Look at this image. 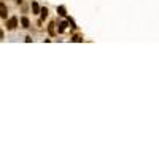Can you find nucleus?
Returning <instances> with one entry per match:
<instances>
[{
  "label": "nucleus",
  "instance_id": "f257e3e1",
  "mask_svg": "<svg viewBox=\"0 0 159 159\" xmlns=\"http://www.w3.org/2000/svg\"><path fill=\"white\" fill-rule=\"evenodd\" d=\"M16 26H18V18H10L7 22V29L8 30H13V29H16Z\"/></svg>",
  "mask_w": 159,
  "mask_h": 159
},
{
  "label": "nucleus",
  "instance_id": "f03ea898",
  "mask_svg": "<svg viewBox=\"0 0 159 159\" xmlns=\"http://www.w3.org/2000/svg\"><path fill=\"white\" fill-rule=\"evenodd\" d=\"M0 16L3 18V19L7 18V7H5V3H3V2L0 3Z\"/></svg>",
  "mask_w": 159,
  "mask_h": 159
},
{
  "label": "nucleus",
  "instance_id": "7ed1b4c3",
  "mask_svg": "<svg viewBox=\"0 0 159 159\" xmlns=\"http://www.w3.org/2000/svg\"><path fill=\"white\" fill-rule=\"evenodd\" d=\"M57 14H59V16H65V14H67L65 7H62V5H61V7H57Z\"/></svg>",
  "mask_w": 159,
  "mask_h": 159
},
{
  "label": "nucleus",
  "instance_id": "20e7f679",
  "mask_svg": "<svg viewBox=\"0 0 159 159\" xmlns=\"http://www.w3.org/2000/svg\"><path fill=\"white\" fill-rule=\"evenodd\" d=\"M21 24H22V27H24V29H27L29 26H30V22H29L27 18H21Z\"/></svg>",
  "mask_w": 159,
  "mask_h": 159
},
{
  "label": "nucleus",
  "instance_id": "39448f33",
  "mask_svg": "<svg viewBox=\"0 0 159 159\" xmlns=\"http://www.w3.org/2000/svg\"><path fill=\"white\" fill-rule=\"evenodd\" d=\"M54 22H49V26H48V32H49V35H54L56 32H54Z\"/></svg>",
  "mask_w": 159,
  "mask_h": 159
},
{
  "label": "nucleus",
  "instance_id": "423d86ee",
  "mask_svg": "<svg viewBox=\"0 0 159 159\" xmlns=\"http://www.w3.org/2000/svg\"><path fill=\"white\" fill-rule=\"evenodd\" d=\"M32 10H34V13H42V10H40V7H38V3H32Z\"/></svg>",
  "mask_w": 159,
  "mask_h": 159
},
{
  "label": "nucleus",
  "instance_id": "0eeeda50",
  "mask_svg": "<svg viewBox=\"0 0 159 159\" xmlns=\"http://www.w3.org/2000/svg\"><path fill=\"white\" fill-rule=\"evenodd\" d=\"M65 27H67V22H61V24H59V34H62L64 30H65Z\"/></svg>",
  "mask_w": 159,
  "mask_h": 159
},
{
  "label": "nucleus",
  "instance_id": "6e6552de",
  "mask_svg": "<svg viewBox=\"0 0 159 159\" xmlns=\"http://www.w3.org/2000/svg\"><path fill=\"white\" fill-rule=\"evenodd\" d=\"M45 18H48V10H46V8H42V19H45Z\"/></svg>",
  "mask_w": 159,
  "mask_h": 159
},
{
  "label": "nucleus",
  "instance_id": "1a4fd4ad",
  "mask_svg": "<svg viewBox=\"0 0 159 159\" xmlns=\"http://www.w3.org/2000/svg\"><path fill=\"white\" fill-rule=\"evenodd\" d=\"M81 40H83V38L78 37V35H75V37H73V42H81Z\"/></svg>",
  "mask_w": 159,
  "mask_h": 159
},
{
  "label": "nucleus",
  "instance_id": "9d476101",
  "mask_svg": "<svg viewBox=\"0 0 159 159\" xmlns=\"http://www.w3.org/2000/svg\"><path fill=\"white\" fill-rule=\"evenodd\" d=\"M16 2H18V3H21V2H22V0H16Z\"/></svg>",
  "mask_w": 159,
  "mask_h": 159
}]
</instances>
